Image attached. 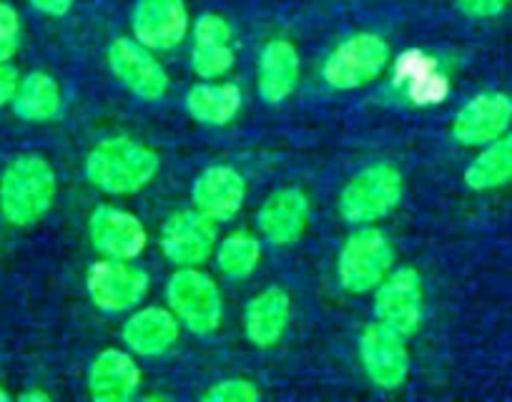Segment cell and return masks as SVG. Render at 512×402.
Here are the masks:
<instances>
[{
  "mask_svg": "<svg viewBox=\"0 0 512 402\" xmlns=\"http://www.w3.org/2000/svg\"><path fill=\"white\" fill-rule=\"evenodd\" d=\"M56 199V174L43 156L26 154L8 164L0 179V212L13 227H31Z\"/></svg>",
  "mask_w": 512,
  "mask_h": 402,
  "instance_id": "6da1fadb",
  "label": "cell"
},
{
  "mask_svg": "<svg viewBox=\"0 0 512 402\" xmlns=\"http://www.w3.org/2000/svg\"><path fill=\"white\" fill-rule=\"evenodd\" d=\"M159 174V156L131 139L101 141L86 159V176L106 194H136Z\"/></svg>",
  "mask_w": 512,
  "mask_h": 402,
  "instance_id": "7a4b0ae2",
  "label": "cell"
},
{
  "mask_svg": "<svg viewBox=\"0 0 512 402\" xmlns=\"http://www.w3.org/2000/svg\"><path fill=\"white\" fill-rule=\"evenodd\" d=\"M405 181L390 164H374L359 171L339 196V212L349 224H369L387 217L402 201Z\"/></svg>",
  "mask_w": 512,
  "mask_h": 402,
  "instance_id": "3957f363",
  "label": "cell"
},
{
  "mask_svg": "<svg viewBox=\"0 0 512 402\" xmlns=\"http://www.w3.org/2000/svg\"><path fill=\"white\" fill-rule=\"evenodd\" d=\"M395 262V249L379 229H359L344 242L339 252V284L352 294L372 292L379 287Z\"/></svg>",
  "mask_w": 512,
  "mask_h": 402,
  "instance_id": "277c9868",
  "label": "cell"
},
{
  "mask_svg": "<svg viewBox=\"0 0 512 402\" xmlns=\"http://www.w3.org/2000/svg\"><path fill=\"white\" fill-rule=\"evenodd\" d=\"M387 63H390L387 41L374 33H357L329 53L322 76L337 91H354L372 83Z\"/></svg>",
  "mask_w": 512,
  "mask_h": 402,
  "instance_id": "5b68a950",
  "label": "cell"
},
{
  "mask_svg": "<svg viewBox=\"0 0 512 402\" xmlns=\"http://www.w3.org/2000/svg\"><path fill=\"white\" fill-rule=\"evenodd\" d=\"M169 305L179 322H184L194 335H211L221 325L224 302L221 292L209 274L194 267H184L169 279Z\"/></svg>",
  "mask_w": 512,
  "mask_h": 402,
  "instance_id": "8992f818",
  "label": "cell"
},
{
  "mask_svg": "<svg viewBox=\"0 0 512 402\" xmlns=\"http://www.w3.org/2000/svg\"><path fill=\"white\" fill-rule=\"evenodd\" d=\"M374 315L382 325L410 337L420 330L425 317V292L417 269L400 267L379 282L374 294Z\"/></svg>",
  "mask_w": 512,
  "mask_h": 402,
  "instance_id": "52a82bcc",
  "label": "cell"
},
{
  "mask_svg": "<svg viewBox=\"0 0 512 402\" xmlns=\"http://www.w3.org/2000/svg\"><path fill=\"white\" fill-rule=\"evenodd\" d=\"M86 289L98 310L116 315V312L131 310L146 297L149 274L123 259H108V262H96L88 269Z\"/></svg>",
  "mask_w": 512,
  "mask_h": 402,
  "instance_id": "ba28073f",
  "label": "cell"
},
{
  "mask_svg": "<svg viewBox=\"0 0 512 402\" xmlns=\"http://www.w3.org/2000/svg\"><path fill=\"white\" fill-rule=\"evenodd\" d=\"M108 66L113 76L141 101L154 104L169 91V76L164 66L151 56V48L141 46L139 41H128V38L113 41L108 48Z\"/></svg>",
  "mask_w": 512,
  "mask_h": 402,
  "instance_id": "9c48e42d",
  "label": "cell"
},
{
  "mask_svg": "<svg viewBox=\"0 0 512 402\" xmlns=\"http://www.w3.org/2000/svg\"><path fill=\"white\" fill-rule=\"evenodd\" d=\"M359 357L367 370L369 380L382 390H395L405 385L410 372V352H407L405 335L392 327L374 322L362 332L359 340Z\"/></svg>",
  "mask_w": 512,
  "mask_h": 402,
  "instance_id": "30bf717a",
  "label": "cell"
},
{
  "mask_svg": "<svg viewBox=\"0 0 512 402\" xmlns=\"http://www.w3.org/2000/svg\"><path fill=\"white\" fill-rule=\"evenodd\" d=\"M216 247L214 219L204 217L199 209L171 214L161 232V249L176 267H196L206 262Z\"/></svg>",
  "mask_w": 512,
  "mask_h": 402,
  "instance_id": "8fae6325",
  "label": "cell"
},
{
  "mask_svg": "<svg viewBox=\"0 0 512 402\" xmlns=\"http://www.w3.org/2000/svg\"><path fill=\"white\" fill-rule=\"evenodd\" d=\"M512 124V98L507 93H480L460 109L452 136L462 146H487L507 134Z\"/></svg>",
  "mask_w": 512,
  "mask_h": 402,
  "instance_id": "7c38bea8",
  "label": "cell"
},
{
  "mask_svg": "<svg viewBox=\"0 0 512 402\" xmlns=\"http://www.w3.org/2000/svg\"><path fill=\"white\" fill-rule=\"evenodd\" d=\"M88 234L98 254L106 259H123V262L144 254L146 242H149V234L139 217L116 207H98L88 222Z\"/></svg>",
  "mask_w": 512,
  "mask_h": 402,
  "instance_id": "4fadbf2b",
  "label": "cell"
},
{
  "mask_svg": "<svg viewBox=\"0 0 512 402\" xmlns=\"http://www.w3.org/2000/svg\"><path fill=\"white\" fill-rule=\"evenodd\" d=\"M189 31V11L184 0H139L134 11V33L151 51H171Z\"/></svg>",
  "mask_w": 512,
  "mask_h": 402,
  "instance_id": "5bb4252c",
  "label": "cell"
},
{
  "mask_svg": "<svg viewBox=\"0 0 512 402\" xmlns=\"http://www.w3.org/2000/svg\"><path fill=\"white\" fill-rule=\"evenodd\" d=\"M191 199L204 217L214 222H229L239 214L246 199L244 176L231 166H211L194 181Z\"/></svg>",
  "mask_w": 512,
  "mask_h": 402,
  "instance_id": "9a60e30c",
  "label": "cell"
},
{
  "mask_svg": "<svg viewBox=\"0 0 512 402\" xmlns=\"http://www.w3.org/2000/svg\"><path fill=\"white\" fill-rule=\"evenodd\" d=\"M141 385L136 360L123 350H103L88 372V395L96 402H126Z\"/></svg>",
  "mask_w": 512,
  "mask_h": 402,
  "instance_id": "2e32d148",
  "label": "cell"
},
{
  "mask_svg": "<svg viewBox=\"0 0 512 402\" xmlns=\"http://www.w3.org/2000/svg\"><path fill=\"white\" fill-rule=\"evenodd\" d=\"M309 222V199L299 189H282L259 209V229L277 247H289L302 237Z\"/></svg>",
  "mask_w": 512,
  "mask_h": 402,
  "instance_id": "e0dca14e",
  "label": "cell"
},
{
  "mask_svg": "<svg viewBox=\"0 0 512 402\" xmlns=\"http://www.w3.org/2000/svg\"><path fill=\"white\" fill-rule=\"evenodd\" d=\"M234 66L231 28L221 16L206 13L194 26V53L191 68L201 78H221Z\"/></svg>",
  "mask_w": 512,
  "mask_h": 402,
  "instance_id": "ac0fdd59",
  "label": "cell"
},
{
  "mask_svg": "<svg viewBox=\"0 0 512 402\" xmlns=\"http://www.w3.org/2000/svg\"><path fill=\"white\" fill-rule=\"evenodd\" d=\"M176 340H179V317L164 307H146L134 317H128L123 325V342L136 355H164L176 345Z\"/></svg>",
  "mask_w": 512,
  "mask_h": 402,
  "instance_id": "d6986e66",
  "label": "cell"
},
{
  "mask_svg": "<svg viewBox=\"0 0 512 402\" xmlns=\"http://www.w3.org/2000/svg\"><path fill=\"white\" fill-rule=\"evenodd\" d=\"M289 317H292V299H289V294L279 287L264 289L246 307V337H249L251 345L262 347V350L274 347L282 340L284 332H287Z\"/></svg>",
  "mask_w": 512,
  "mask_h": 402,
  "instance_id": "ffe728a7",
  "label": "cell"
},
{
  "mask_svg": "<svg viewBox=\"0 0 512 402\" xmlns=\"http://www.w3.org/2000/svg\"><path fill=\"white\" fill-rule=\"evenodd\" d=\"M395 83L407 88V96L417 106L442 104L450 93V83L440 73L435 58L422 51H407L397 58Z\"/></svg>",
  "mask_w": 512,
  "mask_h": 402,
  "instance_id": "44dd1931",
  "label": "cell"
},
{
  "mask_svg": "<svg viewBox=\"0 0 512 402\" xmlns=\"http://www.w3.org/2000/svg\"><path fill=\"white\" fill-rule=\"evenodd\" d=\"M299 81V53L289 41H272L259 58V96L277 106L292 96Z\"/></svg>",
  "mask_w": 512,
  "mask_h": 402,
  "instance_id": "7402d4cb",
  "label": "cell"
},
{
  "mask_svg": "<svg viewBox=\"0 0 512 402\" xmlns=\"http://www.w3.org/2000/svg\"><path fill=\"white\" fill-rule=\"evenodd\" d=\"M186 109L199 124L226 126L241 109V91L234 83H199L186 93Z\"/></svg>",
  "mask_w": 512,
  "mask_h": 402,
  "instance_id": "603a6c76",
  "label": "cell"
},
{
  "mask_svg": "<svg viewBox=\"0 0 512 402\" xmlns=\"http://www.w3.org/2000/svg\"><path fill=\"white\" fill-rule=\"evenodd\" d=\"M13 111L31 124L51 121L61 111V88L48 73H31L18 83Z\"/></svg>",
  "mask_w": 512,
  "mask_h": 402,
  "instance_id": "cb8c5ba5",
  "label": "cell"
},
{
  "mask_svg": "<svg viewBox=\"0 0 512 402\" xmlns=\"http://www.w3.org/2000/svg\"><path fill=\"white\" fill-rule=\"evenodd\" d=\"M512 181V134L500 136L467 166L465 184L472 191L500 189Z\"/></svg>",
  "mask_w": 512,
  "mask_h": 402,
  "instance_id": "d4e9b609",
  "label": "cell"
},
{
  "mask_svg": "<svg viewBox=\"0 0 512 402\" xmlns=\"http://www.w3.org/2000/svg\"><path fill=\"white\" fill-rule=\"evenodd\" d=\"M259 259H262V247H259L256 237L246 232L229 234L216 252V264L229 279L251 277Z\"/></svg>",
  "mask_w": 512,
  "mask_h": 402,
  "instance_id": "484cf974",
  "label": "cell"
},
{
  "mask_svg": "<svg viewBox=\"0 0 512 402\" xmlns=\"http://www.w3.org/2000/svg\"><path fill=\"white\" fill-rule=\"evenodd\" d=\"M206 402H256L262 400V392L249 380H224L204 392Z\"/></svg>",
  "mask_w": 512,
  "mask_h": 402,
  "instance_id": "4316f807",
  "label": "cell"
},
{
  "mask_svg": "<svg viewBox=\"0 0 512 402\" xmlns=\"http://www.w3.org/2000/svg\"><path fill=\"white\" fill-rule=\"evenodd\" d=\"M21 43V21L11 6L0 3V63H8Z\"/></svg>",
  "mask_w": 512,
  "mask_h": 402,
  "instance_id": "83f0119b",
  "label": "cell"
},
{
  "mask_svg": "<svg viewBox=\"0 0 512 402\" xmlns=\"http://www.w3.org/2000/svg\"><path fill=\"white\" fill-rule=\"evenodd\" d=\"M457 8H460L465 16L470 18H492L500 16L512 0H455Z\"/></svg>",
  "mask_w": 512,
  "mask_h": 402,
  "instance_id": "f1b7e54d",
  "label": "cell"
},
{
  "mask_svg": "<svg viewBox=\"0 0 512 402\" xmlns=\"http://www.w3.org/2000/svg\"><path fill=\"white\" fill-rule=\"evenodd\" d=\"M18 83H21V78H18L16 68L8 66V63H0V106L13 104V96H16V91H18Z\"/></svg>",
  "mask_w": 512,
  "mask_h": 402,
  "instance_id": "f546056e",
  "label": "cell"
},
{
  "mask_svg": "<svg viewBox=\"0 0 512 402\" xmlns=\"http://www.w3.org/2000/svg\"><path fill=\"white\" fill-rule=\"evenodd\" d=\"M33 8H38L41 13H46V16H66L68 11H71L73 0H28Z\"/></svg>",
  "mask_w": 512,
  "mask_h": 402,
  "instance_id": "4dcf8cb0",
  "label": "cell"
},
{
  "mask_svg": "<svg viewBox=\"0 0 512 402\" xmlns=\"http://www.w3.org/2000/svg\"><path fill=\"white\" fill-rule=\"evenodd\" d=\"M18 400L21 402H48L51 400V395L43 390H28V392H23V395H18Z\"/></svg>",
  "mask_w": 512,
  "mask_h": 402,
  "instance_id": "1f68e13d",
  "label": "cell"
},
{
  "mask_svg": "<svg viewBox=\"0 0 512 402\" xmlns=\"http://www.w3.org/2000/svg\"><path fill=\"white\" fill-rule=\"evenodd\" d=\"M8 400H11L8 390H6V387H0V402H8Z\"/></svg>",
  "mask_w": 512,
  "mask_h": 402,
  "instance_id": "d6a6232c",
  "label": "cell"
}]
</instances>
